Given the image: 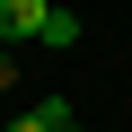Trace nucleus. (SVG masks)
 Returning a JSON list of instances; mask_svg holds the SVG:
<instances>
[{
    "label": "nucleus",
    "mask_w": 132,
    "mask_h": 132,
    "mask_svg": "<svg viewBox=\"0 0 132 132\" xmlns=\"http://www.w3.org/2000/svg\"><path fill=\"white\" fill-rule=\"evenodd\" d=\"M53 0H0V35H44Z\"/></svg>",
    "instance_id": "nucleus-1"
},
{
    "label": "nucleus",
    "mask_w": 132,
    "mask_h": 132,
    "mask_svg": "<svg viewBox=\"0 0 132 132\" xmlns=\"http://www.w3.org/2000/svg\"><path fill=\"white\" fill-rule=\"evenodd\" d=\"M9 132H71V106H62V97H44V106H27Z\"/></svg>",
    "instance_id": "nucleus-2"
},
{
    "label": "nucleus",
    "mask_w": 132,
    "mask_h": 132,
    "mask_svg": "<svg viewBox=\"0 0 132 132\" xmlns=\"http://www.w3.org/2000/svg\"><path fill=\"white\" fill-rule=\"evenodd\" d=\"M44 44H79V18L62 9V0H53V18H44Z\"/></svg>",
    "instance_id": "nucleus-3"
},
{
    "label": "nucleus",
    "mask_w": 132,
    "mask_h": 132,
    "mask_svg": "<svg viewBox=\"0 0 132 132\" xmlns=\"http://www.w3.org/2000/svg\"><path fill=\"white\" fill-rule=\"evenodd\" d=\"M71 132H79V123H71Z\"/></svg>",
    "instance_id": "nucleus-4"
}]
</instances>
